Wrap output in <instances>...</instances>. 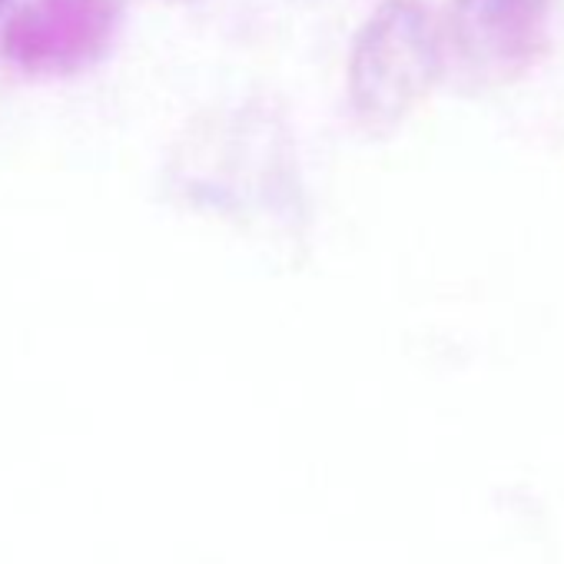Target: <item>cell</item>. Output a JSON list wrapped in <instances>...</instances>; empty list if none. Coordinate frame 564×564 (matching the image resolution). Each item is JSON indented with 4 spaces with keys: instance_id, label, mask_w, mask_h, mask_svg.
<instances>
[{
    "instance_id": "cell-1",
    "label": "cell",
    "mask_w": 564,
    "mask_h": 564,
    "mask_svg": "<svg viewBox=\"0 0 564 564\" xmlns=\"http://www.w3.org/2000/svg\"><path fill=\"white\" fill-rule=\"evenodd\" d=\"M445 70V41L422 0H382L349 51V107L372 137L395 133Z\"/></svg>"
},
{
    "instance_id": "cell-2",
    "label": "cell",
    "mask_w": 564,
    "mask_h": 564,
    "mask_svg": "<svg viewBox=\"0 0 564 564\" xmlns=\"http://www.w3.org/2000/svg\"><path fill=\"white\" fill-rule=\"evenodd\" d=\"M120 31V0H41L4 34L0 54L37 77L94 67Z\"/></svg>"
},
{
    "instance_id": "cell-3",
    "label": "cell",
    "mask_w": 564,
    "mask_h": 564,
    "mask_svg": "<svg viewBox=\"0 0 564 564\" xmlns=\"http://www.w3.org/2000/svg\"><path fill=\"white\" fill-rule=\"evenodd\" d=\"M547 0H455L448 51L481 84H505L538 57Z\"/></svg>"
},
{
    "instance_id": "cell-4",
    "label": "cell",
    "mask_w": 564,
    "mask_h": 564,
    "mask_svg": "<svg viewBox=\"0 0 564 564\" xmlns=\"http://www.w3.org/2000/svg\"><path fill=\"white\" fill-rule=\"evenodd\" d=\"M41 0H0V34H4L24 11H31Z\"/></svg>"
}]
</instances>
